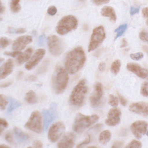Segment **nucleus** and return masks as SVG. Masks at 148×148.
I'll use <instances>...</instances> for the list:
<instances>
[{
	"instance_id": "f704fd0d",
	"label": "nucleus",
	"mask_w": 148,
	"mask_h": 148,
	"mask_svg": "<svg viewBox=\"0 0 148 148\" xmlns=\"http://www.w3.org/2000/svg\"><path fill=\"white\" fill-rule=\"evenodd\" d=\"M139 38L142 41L148 43V31L146 30H142L139 33Z\"/></svg>"
},
{
	"instance_id": "b1692460",
	"label": "nucleus",
	"mask_w": 148,
	"mask_h": 148,
	"mask_svg": "<svg viewBox=\"0 0 148 148\" xmlns=\"http://www.w3.org/2000/svg\"><path fill=\"white\" fill-rule=\"evenodd\" d=\"M9 105L7 110V113L8 114H10L14 109L20 106L21 105V103L19 101H17L16 99L13 98L12 97H9Z\"/></svg>"
},
{
	"instance_id": "58836bf2",
	"label": "nucleus",
	"mask_w": 148,
	"mask_h": 148,
	"mask_svg": "<svg viewBox=\"0 0 148 148\" xmlns=\"http://www.w3.org/2000/svg\"><path fill=\"white\" fill-rule=\"evenodd\" d=\"M21 53L20 51H5L4 52V54H5L6 56H11L13 57H14L17 56H18Z\"/></svg>"
},
{
	"instance_id": "f03ea898",
	"label": "nucleus",
	"mask_w": 148,
	"mask_h": 148,
	"mask_svg": "<svg viewBox=\"0 0 148 148\" xmlns=\"http://www.w3.org/2000/svg\"><path fill=\"white\" fill-rule=\"evenodd\" d=\"M68 79V74L64 68L58 67L56 69L52 76V86L57 94H61L64 91Z\"/></svg>"
},
{
	"instance_id": "4be33fe9",
	"label": "nucleus",
	"mask_w": 148,
	"mask_h": 148,
	"mask_svg": "<svg viewBox=\"0 0 148 148\" xmlns=\"http://www.w3.org/2000/svg\"><path fill=\"white\" fill-rule=\"evenodd\" d=\"M32 48H28L25 50L23 53H21L17 57V62L19 64H22L25 62L27 61L29 58H30L32 53Z\"/></svg>"
},
{
	"instance_id": "a18cd8bd",
	"label": "nucleus",
	"mask_w": 148,
	"mask_h": 148,
	"mask_svg": "<svg viewBox=\"0 0 148 148\" xmlns=\"http://www.w3.org/2000/svg\"><path fill=\"white\" fill-rule=\"evenodd\" d=\"M45 34H42L39 36V39H38V45L40 46H42L44 45L45 43Z\"/></svg>"
},
{
	"instance_id": "dca6fc26",
	"label": "nucleus",
	"mask_w": 148,
	"mask_h": 148,
	"mask_svg": "<svg viewBox=\"0 0 148 148\" xmlns=\"http://www.w3.org/2000/svg\"><path fill=\"white\" fill-rule=\"evenodd\" d=\"M76 136L72 132L65 133L57 144L58 147H72L75 145Z\"/></svg>"
},
{
	"instance_id": "39448f33",
	"label": "nucleus",
	"mask_w": 148,
	"mask_h": 148,
	"mask_svg": "<svg viewBox=\"0 0 148 148\" xmlns=\"http://www.w3.org/2000/svg\"><path fill=\"white\" fill-rule=\"evenodd\" d=\"M77 27V20L72 15L63 17L58 23L56 27L57 32L61 35H65Z\"/></svg>"
},
{
	"instance_id": "a19ab883",
	"label": "nucleus",
	"mask_w": 148,
	"mask_h": 148,
	"mask_svg": "<svg viewBox=\"0 0 148 148\" xmlns=\"http://www.w3.org/2000/svg\"><path fill=\"white\" fill-rule=\"evenodd\" d=\"M47 13L49 15L54 16L57 13V8L54 6H51L48 8Z\"/></svg>"
},
{
	"instance_id": "37998d69",
	"label": "nucleus",
	"mask_w": 148,
	"mask_h": 148,
	"mask_svg": "<svg viewBox=\"0 0 148 148\" xmlns=\"http://www.w3.org/2000/svg\"><path fill=\"white\" fill-rule=\"evenodd\" d=\"M92 2L97 5H101L102 4L108 3L109 0H92Z\"/></svg>"
},
{
	"instance_id": "7ed1b4c3",
	"label": "nucleus",
	"mask_w": 148,
	"mask_h": 148,
	"mask_svg": "<svg viewBox=\"0 0 148 148\" xmlns=\"http://www.w3.org/2000/svg\"><path fill=\"white\" fill-rule=\"evenodd\" d=\"M87 91V87L86 80L82 79L73 88L69 98L70 103L73 106H81L84 102Z\"/></svg>"
},
{
	"instance_id": "5fc2aeb1",
	"label": "nucleus",
	"mask_w": 148,
	"mask_h": 148,
	"mask_svg": "<svg viewBox=\"0 0 148 148\" xmlns=\"http://www.w3.org/2000/svg\"><path fill=\"white\" fill-rule=\"evenodd\" d=\"M4 10H5V7H3V6L1 2V13L2 14Z\"/></svg>"
},
{
	"instance_id": "864d4df0",
	"label": "nucleus",
	"mask_w": 148,
	"mask_h": 148,
	"mask_svg": "<svg viewBox=\"0 0 148 148\" xmlns=\"http://www.w3.org/2000/svg\"><path fill=\"white\" fill-rule=\"evenodd\" d=\"M12 84V82H6V83H2L1 84V88H5L8 87L9 86H10Z\"/></svg>"
},
{
	"instance_id": "5701e85b",
	"label": "nucleus",
	"mask_w": 148,
	"mask_h": 148,
	"mask_svg": "<svg viewBox=\"0 0 148 148\" xmlns=\"http://www.w3.org/2000/svg\"><path fill=\"white\" fill-rule=\"evenodd\" d=\"M111 138V133L108 130L103 131L99 136V142L103 145H106L108 143L110 140Z\"/></svg>"
},
{
	"instance_id": "2f4dec72",
	"label": "nucleus",
	"mask_w": 148,
	"mask_h": 148,
	"mask_svg": "<svg viewBox=\"0 0 148 148\" xmlns=\"http://www.w3.org/2000/svg\"><path fill=\"white\" fill-rule=\"evenodd\" d=\"M141 147H142V144L140 142L135 139L132 140L126 146V147H137V148H140Z\"/></svg>"
},
{
	"instance_id": "ddd939ff",
	"label": "nucleus",
	"mask_w": 148,
	"mask_h": 148,
	"mask_svg": "<svg viewBox=\"0 0 148 148\" xmlns=\"http://www.w3.org/2000/svg\"><path fill=\"white\" fill-rule=\"evenodd\" d=\"M121 111L117 108H112L109 110L108 113V117L105 123L109 126H115L120 121Z\"/></svg>"
},
{
	"instance_id": "4d7b16f0",
	"label": "nucleus",
	"mask_w": 148,
	"mask_h": 148,
	"mask_svg": "<svg viewBox=\"0 0 148 148\" xmlns=\"http://www.w3.org/2000/svg\"><path fill=\"white\" fill-rule=\"evenodd\" d=\"M1 147H9V146H6V145H1Z\"/></svg>"
},
{
	"instance_id": "09e8293b",
	"label": "nucleus",
	"mask_w": 148,
	"mask_h": 148,
	"mask_svg": "<svg viewBox=\"0 0 148 148\" xmlns=\"http://www.w3.org/2000/svg\"><path fill=\"white\" fill-rule=\"evenodd\" d=\"M142 16L143 17L148 19V8H145L142 10Z\"/></svg>"
},
{
	"instance_id": "2eb2a0df",
	"label": "nucleus",
	"mask_w": 148,
	"mask_h": 148,
	"mask_svg": "<svg viewBox=\"0 0 148 148\" xmlns=\"http://www.w3.org/2000/svg\"><path fill=\"white\" fill-rule=\"evenodd\" d=\"M32 40V38L29 35H24L17 38L12 44V49L16 51H20L25 48V47Z\"/></svg>"
},
{
	"instance_id": "7c9ffc66",
	"label": "nucleus",
	"mask_w": 148,
	"mask_h": 148,
	"mask_svg": "<svg viewBox=\"0 0 148 148\" xmlns=\"http://www.w3.org/2000/svg\"><path fill=\"white\" fill-rule=\"evenodd\" d=\"M8 32L10 34H23L26 32V29L24 28H14L12 27H9Z\"/></svg>"
},
{
	"instance_id": "aec40b11",
	"label": "nucleus",
	"mask_w": 148,
	"mask_h": 148,
	"mask_svg": "<svg viewBox=\"0 0 148 148\" xmlns=\"http://www.w3.org/2000/svg\"><path fill=\"white\" fill-rule=\"evenodd\" d=\"M14 132L15 136L17 139V140L21 143H27L29 142V136L28 135L23 132L21 129L14 127Z\"/></svg>"
},
{
	"instance_id": "6e6d98bb",
	"label": "nucleus",
	"mask_w": 148,
	"mask_h": 148,
	"mask_svg": "<svg viewBox=\"0 0 148 148\" xmlns=\"http://www.w3.org/2000/svg\"><path fill=\"white\" fill-rule=\"evenodd\" d=\"M143 49H144V50H145V51L148 54V47L147 46H144L143 47Z\"/></svg>"
},
{
	"instance_id": "8fccbe9b",
	"label": "nucleus",
	"mask_w": 148,
	"mask_h": 148,
	"mask_svg": "<svg viewBox=\"0 0 148 148\" xmlns=\"http://www.w3.org/2000/svg\"><path fill=\"white\" fill-rule=\"evenodd\" d=\"M105 66H106V64L105 62H102L99 63V64L98 65V69H99V71H101V72L104 71V70L105 69Z\"/></svg>"
},
{
	"instance_id": "c756f323",
	"label": "nucleus",
	"mask_w": 148,
	"mask_h": 148,
	"mask_svg": "<svg viewBox=\"0 0 148 148\" xmlns=\"http://www.w3.org/2000/svg\"><path fill=\"white\" fill-rule=\"evenodd\" d=\"M140 94L145 97L148 96V82H144L141 86Z\"/></svg>"
},
{
	"instance_id": "4c0bfd02",
	"label": "nucleus",
	"mask_w": 148,
	"mask_h": 148,
	"mask_svg": "<svg viewBox=\"0 0 148 148\" xmlns=\"http://www.w3.org/2000/svg\"><path fill=\"white\" fill-rule=\"evenodd\" d=\"M8 127V123L7 121L2 119V118H1L0 119V130H1V134H2L3 129L6 127Z\"/></svg>"
},
{
	"instance_id": "cd10ccee",
	"label": "nucleus",
	"mask_w": 148,
	"mask_h": 148,
	"mask_svg": "<svg viewBox=\"0 0 148 148\" xmlns=\"http://www.w3.org/2000/svg\"><path fill=\"white\" fill-rule=\"evenodd\" d=\"M127 28V24H123L120 25L119 27H118L115 30L114 32H116V36L115 37V39H117L119 37L121 36L125 31L126 29Z\"/></svg>"
},
{
	"instance_id": "f8f14e48",
	"label": "nucleus",
	"mask_w": 148,
	"mask_h": 148,
	"mask_svg": "<svg viewBox=\"0 0 148 148\" xmlns=\"http://www.w3.org/2000/svg\"><path fill=\"white\" fill-rule=\"evenodd\" d=\"M103 91L101 84L99 82H97L92 92L91 93L90 99V103L92 107L95 108L99 105L102 96Z\"/></svg>"
},
{
	"instance_id": "1a4fd4ad",
	"label": "nucleus",
	"mask_w": 148,
	"mask_h": 148,
	"mask_svg": "<svg viewBox=\"0 0 148 148\" xmlns=\"http://www.w3.org/2000/svg\"><path fill=\"white\" fill-rule=\"evenodd\" d=\"M42 114L43 117V128L44 130L46 131L57 116V104L55 102H52L49 109H43Z\"/></svg>"
},
{
	"instance_id": "3c124183",
	"label": "nucleus",
	"mask_w": 148,
	"mask_h": 148,
	"mask_svg": "<svg viewBox=\"0 0 148 148\" xmlns=\"http://www.w3.org/2000/svg\"><path fill=\"white\" fill-rule=\"evenodd\" d=\"M36 77L34 75H29L27 77L26 80H29V81H35L36 80Z\"/></svg>"
},
{
	"instance_id": "79ce46f5",
	"label": "nucleus",
	"mask_w": 148,
	"mask_h": 148,
	"mask_svg": "<svg viewBox=\"0 0 148 148\" xmlns=\"http://www.w3.org/2000/svg\"><path fill=\"white\" fill-rule=\"evenodd\" d=\"M117 94H118L119 99V101H120L121 104L124 106H126L127 103V101L126 100V99L123 96H122L121 94H120L119 93H117Z\"/></svg>"
},
{
	"instance_id": "423d86ee",
	"label": "nucleus",
	"mask_w": 148,
	"mask_h": 148,
	"mask_svg": "<svg viewBox=\"0 0 148 148\" xmlns=\"http://www.w3.org/2000/svg\"><path fill=\"white\" fill-rule=\"evenodd\" d=\"M25 127L36 133H41L43 130L42 116L39 111L33 112L28 120L25 124Z\"/></svg>"
},
{
	"instance_id": "6e6552de",
	"label": "nucleus",
	"mask_w": 148,
	"mask_h": 148,
	"mask_svg": "<svg viewBox=\"0 0 148 148\" xmlns=\"http://www.w3.org/2000/svg\"><path fill=\"white\" fill-rule=\"evenodd\" d=\"M47 45L50 53L55 56H58L62 54L65 47L61 39L54 35L48 36Z\"/></svg>"
},
{
	"instance_id": "412c9836",
	"label": "nucleus",
	"mask_w": 148,
	"mask_h": 148,
	"mask_svg": "<svg viewBox=\"0 0 148 148\" xmlns=\"http://www.w3.org/2000/svg\"><path fill=\"white\" fill-rule=\"evenodd\" d=\"M101 14L104 17H109L112 21H115L116 20V14L113 8L108 6L103 7L101 12Z\"/></svg>"
},
{
	"instance_id": "a211bd4d",
	"label": "nucleus",
	"mask_w": 148,
	"mask_h": 148,
	"mask_svg": "<svg viewBox=\"0 0 148 148\" xmlns=\"http://www.w3.org/2000/svg\"><path fill=\"white\" fill-rule=\"evenodd\" d=\"M127 68L130 71L134 73L136 76L142 78V79H148V71L138 64L130 62L127 65Z\"/></svg>"
},
{
	"instance_id": "bb28decb",
	"label": "nucleus",
	"mask_w": 148,
	"mask_h": 148,
	"mask_svg": "<svg viewBox=\"0 0 148 148\" xmlns=\"http://www.w3.org/2000/svg\"><path fill=\"white\" fill-rule=\"evenodd\" d=\"M20 0H11L10 6L11 10L14 13H17L20 11L21 6L19 4Z\"/></svg>"
},
{
	"instance_id": "f3484780",
	"label": "nucleus",
	"mask_w": 148,
	"mask_h": 148,
	"mask_svg": "<svg viewBox=\"0 0 148 148\" xmlns=\"http://www.w3.org/2000/svg\"><path fill=\"white\" fill-rule=\"evenodd\" d=\"M130 111L135 113L148 116V103L145 102H138L132 103L130 105Z\"/></svg>"
},
{
	"instance_id": "603ef678",
	"label": "nucleus",
	"mask_w": 148,
	"mask_h": 148,
	"mask_svg": "<svg viewBox=\"0 0 148 148\" xmlns=\"http://www.w3.org/2000/svg\"><path fill=\"white\" fill-rule=\"evenodd\" d=\"M127 40L125 38H123L121 40V43L120 47H124L127 46Z\"/></svg>"
},
{
	"instance_id": "473e14b6",
	"label": "nucleus",
	"mask_w": 148,
	"mask_h": 148,
	"mask_svg": "<svg viewBox=\"0 0 148 148\" xmlns=\"http://www.w3.org/2000/svg\"><path fill=\"white\" fill-rule=\"evenodd\" d=\"M8 104V101L5 97L3 94L0 95V108L2 110H4L6 105Z\"/></svg>"
},
{
	"instance_id": "c03bdc74",
	"label": "nucleus",
	"mask_w": 148,
	"mask_h": 148,
	"mask_svg": "<svg viewBox=\"0 0 148 148\" xmlns=\"http://www.w3.org/2000/svg\"><path fill=\"white\" fill-rule=\"evenodd\" d=\"M140 10V7H134V6H131L130 8V14L131 16L138 13Z\"/></svg>"
},
{
	"instance_id": "e433bc0d",
	"label": "nucleus",
	"mask_w": 148,
	"mask_h": 148,
	"mask_svg": "<svg viewBox=\"0 0 148 148\" xmlns=\"http://www.w3.org/2000/svg\"><path fill=\"white\" fill-rule=\"evenodd\" d=\"M90 136L89 135H88L86 136V138H85L84 140L83 141V142H80L79 144H78L76 147H83V146H84L88 144V143H90Z\"/></svg>"
},
{
	"instance_id": "393cba45",
	"label": "nucleus",
	"mask_w": 148,
	"mask_h": 148,
	"mask_svg": "<svg viewBox=\"0 0 148 148\" xmlns=\"http://www.w3.org/2000/svg\"><path fill=\"white\" fill-rule=\"evenodd\" d=\"M25 100L27 103L30 104L36 103L38 101L35 92L32 90H29L26 93L25 96Z\"/></svg>"
},
{
	"instance_id": "ea45409f",
	"label": "nucleus",
	"mask_w": 148,
	"mask_h": 148,
	"mask_svg": "<svg viewBox=\"0 0 148 148\" xmlns=\"http://www.w3.org/2000/svg\"><path fill=\"white\" fill-rule=\"evenodd\" d=\"M5 138L7 142H8L9 143H13V136H12V135L10 132H8L7 133H6V134L5 135Z\"/></svg>"
},
{
	"instance_id": "de8ad7c7",
	"label": "nucleus",
	"mask_w": 148,
	"mask_h": 148,
	"mask_svg": "<svg viewBox=\"0 0 148 148\" xmlns=\"http://www.w3.org/2000/svg\"><path fill=\"white\" fill-rule=\"evenodd\" d=\"M123 145V142L121 141H116L113 143V145H112V147H122Z\"/></svg>"
},
{
	"instance_id": "c85d7f7f",
	"label": "nucleus",
	"mask_w": 148,
	"mask_h": 148,
	"mask_svg": "<svg viewBox=\"0 0 148 148\" xmlns=\"http://www.w3.org/2000/svg\"><path fill=\"white\" fill-rule=\"evenodd\" d=\"M109 103L113 107H117L119 104L118 98L113 94L109 95Z\"/></svg>"
},
{
	"instance_id": "6ab92c4d",
	"label": "nucleus",
	"mask_w": 148,
	"mask_h": 148,
	"mask_svg": "<svg viewBox=\"0 0 148 148\" xmlns=\"http://www.w3.org/2000/svg\"><path fill=\"white\" fill-rule=\"evenodd\" d=\"M13 69V62L12 60L9 59L1 65L0 68V77L1 79L5 78L11 73Z\"/></svg>"
},
{
	"instance_id": "c9c22d12",
	"label": "nucleus",
	"mask_w": 148,
	"mask_h": 148,
	"mask_svg": "<svg viewBox=\"0 0 148 148\" xmlns=\"http://www.w3.org/2000/svg\"><path fill=\"white\" fill-rule=\"evenodd\" d=\"M130 57H131V58H132L134 60H139L143 57V54L141 52L131 54Z\"/></svg>"
},
{
	"instance_id": "9b49d317",
	"label": "nucleus",
	"mask_w": 148,
	"mask_h": 148,
	"mask_svg": "<svg viewBox=\"0 0 148 148\" xmlns=\"http://www.w3.org/2000/svg\"><path fill=\"white\" fill-rule=\"evenodd\" d=\"M147 127L148 124L147 122L138 120L131 124L130 128L135 137L137 139H140L143 135L146 134Z\"/></svg>"
},
{
	"instance_id": "f257e3e1",
	"label": "nucleus",
	"mask_w": 148,
	"mask_h": 148,
	"mask_svg": "<svg viewBox=\"0 0 148 148\" xmlns=\"http://www.w3.org/2000/svg\"><path fill=\"white\" fill-rule=\"evenodd\" d=\"M85 61L86 56L84 50L80 46L77 47L66 55L64 61L65 69L71 74L75 73L83 66Z\"/></svg>"
},
{
	"instance_id": "bf43d9fd",
	"label": "nucleus",
	"mask_w": 148,
	"mask_h": 148,
	"mask_svg": "<svg viewBox=\"0 0 148 148\" xmlns=\"http://www.w3.org/2000/svg\"><path fill=\"white\" fill-rule=\"evenodd\" d=\"M146 135H147V136H148V131L146 132Z\"/></svg>"
},
{
	"instance_id": "20e7f679",
	"label": "nucleus",
	"mask_w": 148,
	"mask_h": 148,
	"mask_svg": "<svg viewBox=\"0 0 148 148\" xmlns=\"http://www.w3.org/2000/svg\"><path fill=\"white\" fill-rule=\"evenodd\" d=\"M99 116L97 114L86 116L82 113H78L75 119L72 128L77 133L82 132L84 130L97 122Z\"/></svg>"
},
{
	"instance_id": "13d9d810",
	"label": "nucleus",
	"mask_w": 148,
	"mask_h": 148,
	"mask_svg": "<svg viewBox=\"0 0 148 148\" xmlns=\"http://www.w3.org/2000/svg\"><path fill=\"white\" fill-rule=\"evenodd\" d=\"M146 24L148 25V19H147V20H146Z\"/></svg>"
},
{
	"instance_id": "4468645a",
	"label": "nucleus",
	"mask_w": 148,
	"mask_h": 148,
	"mask_svg": "<svg viewBox=\"0 0 148 148\" xmlns=\"http://www.w3.org/2000/svg\"><path fill=\"white\" fill-rule=\"evenodd\" d=\"M45 54V50L43 49H38L34 55L32 56L31 59L26 63L25 65V68L28 69L30 70L35 67L42 59L44 55Z\"/></svg>"
},
{
	"instance_id": "72a5a7b5",
	"label": "nucleus",
	"mask_w": 148,
	"mask_h": 148,
	"mask_svg": "<svg viewBox=\"0 0 148 148\" xmlns=\"http://www.w3.org/2000/svg\"><path fill=\"white\" fill-rule=\"evenodd\" d=\"M10 43V40L8 39L6 37H1L0 39V45L2 49L6 47L7 46H8Z\"/></svg>"
},
{
	"instance_id": "9d476101",
	"label": "nucleus",
	"mask_w": 148,
	"mask_h": 148,
	"mask_svg": "<svg viewBox=\"0 0 148 148\" xmlns=\"http://www.w3.org/2000/svg\"><path fill=\"white\" fill-rule=\"evenodd\" d=\"M65 125L61 121H57L53 124L48 132V138L51 142H56L65 130Z\"/></svg>"
},
{
	"instance_id": "0eeeda50",
	"label": "nucleus",
	"mask_w": 148,
	"mask_h": 148,
	"mask_svg": "<svg viewBox=\"0 0 148 148\" xmlns=\"http://www.w3.org/2000/svg\"><path fill=\"white\" fill-rule=\"evenodd\" d=\"M105 38V32L103 26L100 25L93 29L88 46V51L97 49Z\"/></svg>"
},
{
	"instance_id": "a878e982",
	"label": "nucleus",
	"mask_w": 148,
	"mask_h": 148,
	"mask_svg": "<svg viewBox=\"0 0 148 148\" xmlns=\"http://www.w3.org/2000/svg\"><path fill=\"white\" fill-rule=\"evenodd\" d=\"M120 67H121L120 61L119 60H116L114 61L112 64L110 66V71L113 74L116 75L119 72Z\"/></svg>"
},
{
	"instance_id": "49530a36",
	"label": "nucleus",
	"mask_w": 148,
	"mask_h": 148,
	"mask_svg": "<svg viewBox=\"0 0 148 148\" xmlns=\"http://www.w3.org/2000/svg\"><path fill=\"white\" fill-rule=\"evenodd\" d=\"M33 147H42L43 146L42 143L38 140H36L33 143Z\"/></svg>"
}]
</instances>
